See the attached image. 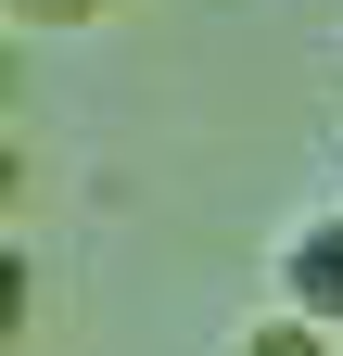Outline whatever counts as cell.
I'll use <instances>...</instances> for the list:
<instances>
[{"instance_id": "obj_1", "label": "cell", "mask_w": 343, "mask_h": 356, "mask_svg": "<svg viewBox=\"0 0 343 356\" xmlns=\"http://www.w3.org/2000/svg\"><path fill=\"white\" fill-rule=\"evenodd\" d=\"M280 293H292V318L343 331V216H306V229L280 242Z\"/></svg>"}, {"instance_id": "obj_2", "label": "cell", "mask_w": 343, "mask_h": 356, "mask_svg": "<svg viewBox=\"0 0 343 356\" xmlns=\"http://www.w3.org/2000/svg\"><path fill=\"white\" fill-rule=\"evenodd\" d=\"M102 13H115V0H13L26 38H76V26H102Z\"/></svg>"}]
</instances>
